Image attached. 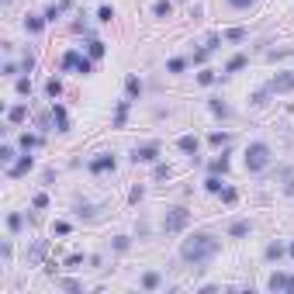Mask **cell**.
Segmentation results:
<instances>
[{"label": "cell", "instance_id": "1", "mask_svg": "<svg viewBox=\"0 0 294 294\" xmlns=\"http://www.w3.org/2000/svg\"><path fill=\"white\" fill-rule=\"evenodd\" d=\"M218 249H221V239L215 232H194L180 242V260L187 267H204L218 256Z\"/></svg>", "mask_w": 294, "mask_h": 294}, {"label": "cell", "instance_id": "2", "mask_svg": "<svg viewBox=\"0 0 294 294\" xmlns=\"http://www.w3.org/2000/svg\"><path fill=\"white\" fill-rule=\"evenodd\" d=\"M242 163H246L249 173H263V170L274 163V149L267 146V142H249V146H246V156H242Z\"/></svg>", "mask_w": 294, "mask_h": 294}, {"label": "cell", "instance_id": "3", "mask_svg": "<svg viewBox=\"0 0 294 294\" xmlns=\"http://www.w3.org/2000/svg\"><path fill=\"white\" fill-rule=\"evenodd\" d=\"M187 225H191V211H187L184 204H173V208L163 211V232H166V235H177V232H184Z\"/></svg>", "mask_w": 294, "mask_h": 294}, {"label": "cell", "instance_id": "4", "mask_svg": "<svg viewBox=\"0 0 294 294\" xmlns=\"http://www.w3.org/2000/svg\"><path fill=\"white\" fill-rule=\"evenodd\" d=\"M156 159H159V146H156V142L132 149V163H156Z\"/></svg>", "mask_w": 294, "mask_h": 294}, {"label": "cell", "instance_id": "5", "mask_svg": "<svg viewBox=\"0 0 294 294\" xmlns=\"http://www.w3.org/2000/svg\"><path fill=\"white\" fill-rule=\"evenodd\" d=\"M267 288L270 291H294V274H270Z\"/></svg>", "mask_w": 294, "mask_h": 294}, {"label": "cell", "instance_id": "6", "mask_svg": "<svg viewBox=\"0 0 294 294\" xmlns=\"http://www.w3.org/2000/svg\"><path fill=\"white\" fill-rule=\"evenodd\" d=\"M270 90H274V94H291L294 90V73H277L270 80Z\"/></svg>", "mask_w": 294, "mask_h": 294}, {"label": "cell", "instance_id": "7", "mask_svg": "<svg viewBox=\"0 0 294 294\" xmlns=\"http://www.w3.org/2000/svg\"><path fill=\"white\" fill-rule=\"evenodd\" d=\"M100 211H104L100 204H90V201H76V215H80L83 221H97V218H100Z\"/></svg>", "mask_w": 294, "mask_h": 294}, {"label": "cell", "instance_id": "8", "mask_svg": "<svg viewBox=\"0 0 294 294\" xmlns=\"http://www.w3.org/2000/svg\"><path fill=\"white\" fill-rule=\"evenodd\" d=\"M45 24H49L45 14H28V17H24V31H28V35H42Z\"/></svg>", "mask_w": 294, "mask_h": 294}, {"label": "cell", "instance_id": "9", "mask_svg": "<svg viewBox=\"0 0 294 294\" xmlns=\"http://www.w3.org/2000/svg\"><path fill=\"white\" fill-rule=\"evenodd\" d=\"M52 118H56V132H70V114H66V107L56 104V100H52Z\"/></svg>", "mask_w": 294, "mask_h": 294}, {"label": "cell", "instance_id": "10", "mask_svg": "<svg viewBox=\"0 0 294 294\" xmlns=\"http://www.w3.org/2000/svg\"><path fill=\"white\" fill-rule=\"evenodd\" d=\"M107 170H114V156H97V159H90V173H107Z\"/></svg>", "mask_w": 294, "mask_h": 294}, {"label": "cell", "instance_id": "11", "mask_svg": "<svg viewBox=\"0 0 294 294\" xmlns=\"http://www.w3.org/2000/svg\"><path fill=\"white\" fill-rule=\"evenodd\" d=\"M249 232H253V221H232V225H228V239H246V235H249Z\"/></svg>", "mask_w": 294, "mask_h": 294}, {"label": "cell", "instance_id": "12", "mask_svg": "<svg viewBox=\"0 0 294 294\" xmlns=\"http://www.w3.org/2000/svg\"><path fill=\"white\" fill-rule=\"evenodd\" d=\"M197 146H201L197 135H180V139H177V149L187 152V156H197Z\"/></svg>", "mask_w": 294, "mask_h": 294}, {"label": "cell", "instance_id": "13", "mask_svg": "<svg viewBox=\"0 0 294 294\" xmlns=\"http://www.w3.org/2000/svg\"><path fill=\"white\" fill-rule=\"evenodd\" d=\"M208 107H211V114H215V118H232V107H228L221 97H211V100H208Z\"/></svg>", "mask_w": 294, "mask_h": 294}, {"label": "cell", "instance_id": "14", "mask_svg": "<svg viewBox=\"0 0 294 294\" xmlns=\"http://www.w3.org/2000/svg\"><path fill=\"white\" fill-rule=\"evenodd\" d=\"M139 284H142L146 291H156V288L163 284V277H159V270H146V274L139 277Z\"/></svg>", "mask_w": 294, "mask_h": 294}, {"label": "cell", "instance_id": "15", "mask_svg": "<svg viewBox=\"0 0 294 294\" xmlns=\"http://www.w3.org/2000/svg\"><path fill=\"white\" fill-rule=\"evenodd\" d=\"M45 249H49V242H45V239H38V242H35V246L28 249V263H31V267H35V263H42Z\"/></svg>", "mask_w": 294, "mask_h": 294}, {"label": "cell", "instance_id": "16", "mask_svg": "<svg viewBox=\"0 0 294 294\" xmlns=\"http://www.w3.org/2000/svg\"><path fill=\"white\" fill-rule=\"evenodd\" d=\"M24 118H28V104H14V107L7 111V121H10V125H21Z\"/></svg>", "mask_w": 294, "mask_h": 294}, {"label": "cell", "instance_id": "17", "mask_svg": "<svg viewBox=\"0 0 294 294\" xmlns=\"http://www.w3.org/2000/svg\"><path fill=\"white\" fill-rule=\"evenodd\" d=\"M31 166H35V159H31V156H21V159H17V163L10 166V177H24V173H28Z\"/></svg>", "mask_w": 294, "mask_h": 294}, {"label": "cell", "instance_id": "18", "mask_svg": "<svg viewBox=\"0 0 294 294\" xmlns=\"http://www.w3.org/2000/svg\"><path fill=\"white\" fill-rule=\"evenodd\" d=\"M17 146L24 149V152H31V149H38V146H42V135H31V132H24V135L17 139Z\"/></svg>", "mask_w": 294, "mask_h": 294}, {"label": "cell", "instance_id": "19", "mask_svg": "<svg viewBox=\"0 0 294 294\" xmlns=\"http://www.w3.org/2000/svg\"><path fill=\"white\" fill-rule=\"evenodd\" d=\"M87 52H90V59H100V56L107 52V45H104L100 38H90V42H87Z\"/></svg>", "mask_w": 294, "mask_h": 294}, {"label": "cell", "instance_id": "20", "mask_svg": "<svg viewBox=\"0 0 294 294\" xmlns=\"http://www.w3.org/2000/svg\"><path fill=\"white\" fill-rule=\"evenodd\" d=\"M246 63H249V59L239 52V56H232V59L225 63V73H239V70H246Z\"/></svg>", "mask_w": 294, "mask_h": 294}, {"label": "cell", "instance_id": "21", "mask_svg": "<svg viewBox=\"0 0 294 294\" xmlns=\"http://www.w3.org/2000/svg\"><path fill=\"white\" fill-rule=\"evenodd\" d=\"M215 149H225V146H232V132H211V139H208Z\"/></svg>", "mask_w": 294, "mask_h": 294}, {"label": "cell", "instance_id": "22", "mask_svg": "<svg viewBox=\"0 0 294 294\" xmlns=\"http://www.w3.org/2000/svg\"><path fill=\"white\" fill-rule=\"evenodd\" d=\"M125 90H128V97H142V80L139 76H128L125 80Z\"/></svg>", "mask_w": 294, "mask_h": 294}, {"label": "cell", "instance_id": "23", "mask_svg": "<svg viewBox=\"0 0 294 294\" xmlns=\"http://www.w3.org/2000/svg\"><path fill=\"white\" fill-rule=\"evenodd\" d=\"M125 118H128V100H118V111H114V128H125Z\"/></svg>", "mask_w": 294, "mask_h": 294}, {"label": "cell", "instance_id": "24", "mask_svg": "<svg viewBox=\"0 0 294 294\" xmlns=\"http://www.w3.org/2000/svg\"><path fill=\"white\" fill-rule=\"evenodd\" d=\"M211 173H221V177L228 173V152H221L218 159H211Z\"/></svg>", "mask_w": 294, "mask_h": 294}, {"label": "cell", "instance_id": "25", "mask_svg": "<svg viewBox=\"0 0 294 294\" xmlns=\"http://www.w3.org/2000/svg\"><path fill=\"white\" fill-rule=\"evenodd\" d=\"M7 228H10V232H21V228H24V215H21V211H10V215H7Z\"/></svg>", "mask_w": 294, "mask_h": 294}, {"label": "cell", "instance_id": "26", "mask_svg": "<svg viewBox=\"0 0 294 294\" xmlns=\"http://www.w3.org/2000/svg\"><path fill=\"white\" fill-rule=\"evenodd\" d=\"M80 59H83V56H80L76 49H70V52L63 56V70H76V66H80Z\"/></svg>", "mask_w": 294, "mask_h": 294}, {"label": "cell", "instance_id": "27", "mask_svg": "<svg viewBox=\"0 0 294 294\" xmlns=\"http://www.w3.org/2000/svg\"><path fill=\"white\" fill-rule=\"evenodd\" d=\"M152 14H156V17H170V14H173V3H170V0H156Z\"/></svg>", "mask_w": 294, "mask_h": 294}, {"label": "cell", "instance_id": "28", "mask_svg": "<svg viewBox=\"0 0 294 294\" xmlns=\"http://www.w3.org/2000/svg\"><path fill=\"white\" fill-rule=\"evenodd\" d=\"M97 21H100V24H111V21H114V7H111V3H104V7L97 10Z\"/></svg>", "mask_w": 294, "mask_h": 294}, {"label": "cell", "instance_id": "29", "mask_svg": "<svg viewBox=\"0 0 294 294\" xmlns=\"http://www.w3.org/2000/svg\"><path fill=\"white\" fill-rule=\"evenodd\" d=\"M225 38H228V42H246V38H249V31H246V28H228V31H225Z\"/></svg>", "mask_w": 294, "mask_h": 294}, {"label": "cell", "instance_id": "30", "mask_svg": "<svg viewBox=\"0 0 294 294\" xmlns=\"http://www.w3.org/2000/svg\"><path fill=\"white\" fill-rule=\"evenodd\" d=\"M111 246H114V253H128V249H132V239H128V235H114Z\"/></svg>", "mask_w": 294, "mask_h": 294}, {"label": "cell", "instance_id": "31", "mask_svg": "<svg viewBox=\"0 0 294 294\" xmlns=\"http://www.w3.org/2000/svg\"><path fill=\"white\" fill-rule=\"evenodd\" d=\"M263 256H267V260H270V263H274V260H281V256H284V246H281V242H270V246H267V253H263Z\"/></svg>", "mask_w": 294, "mask_h": 294}, {"label": "cell", "instance_id": "32", "mask_svg": "<svg viewBox=\"0 0 294 294\" xmlns=\"http://www.w3.org/2000/svg\"><path fill=\"white\" fill-rule=\"evenodd\" d=\"M204 191H211V194H221V177H218V173H211V177L204 180Z\"/></svg>", "mask_w": 294, "mask_h": 294}, {"label": "cell", "instance_id": "33", "mask_svg": "<svg viewBox=\"0 0 294 294\" xmlns=\"http://www.w3.org/2000/svg\"><path fill=\"white\" fill-rule=\"evenodd\" d=\"M45 94H49V97H52V100H56V97H59V94H63V83H59V80H56V76H52V80H49V83H45Z\"/></svg>", "mask_w": 294, "mask_h": 294}, {"label": "cell", "instance_id": "34", "mask_svg": "<svg viewBox=\"0 0 294 294\" xmlns=\"http://www.w3.org/2000/svg\"><path fill=\"white\" fill-rule=\"evenodd\" d=\"M187 70V59H170L166 63V73H184Z\"/></svg>", "mask_w": 294, "mask_h": 294}, {"label": "cell", "instance_id": "35", "mask_svg": "<svg viewBox=\"0 0 294 294\" xmlns=\"http://www.w3.org/2000/svg\"><path fill=\"white\" fill-rule=\"evenodd\" d=\"M270 94H274V90H270V87H267V90H256V94H253V107H263V104H267V97H270Z\"/></svg>", "mask_w": 294, "mask_h": 294}, {"label": "cell", "instance_id": "36", "mask_svg": "<svg viewBox=\"0 0 294 294\" xmlns=\"http://www.w3.org/2000/svg\"><path fill=\"white\" fill-rule=\"evenodd\" d=\"M225 3H228L232 10H249V7H253L256 0H225Z\"/></svg>", "mask_w": 294, "mask_h": 294}, {"label": "cell", "instance_id": "37", "mask_svg": "<svg viewBox=\"0 0 294 294\" xmlns=\"http://www.w3.org/2000/svg\"><path fill=\"white\" fill-rule=\"evenodd\" d=\"M197 83H201V87H211V83H215V73H211V70H201V73H197Z\"/></svg>", "mask_w": 294, "mask_h": 294}, {"label": "cell", "instance_id": "38", "mask_svg": "<svg viewBox=\"0 0 294 294\" xmlns=\"http://www.w3.org/2000/svg\"><path fill=\"white\" fill-rule=\"evenodd\" d=\"M21 70H24V73H31V70H35V52H24V59H21Z\"/></svg>", "mask_w": 294, "mask_h": 294}, {"label": "cell", "instance_id": "39", "mask_svg": "<svg viewBox=\"0 0 294 294\" xmlns=\"http://www.w3.org/2000/svg\"><path fill=\"white\" fill-rule=\"evenodd\" d=\"M235 197H239L235 187H221V201H225V204H235Z\"/></svg>", "mask_w": 294, "mask_h": 294}, {"label": "cell", "instance_id": "40", "mask_svg": "<svg viewBox=\"0 0 294 294\" xmlns=\"http://www.w3.org/2000/svg\"><path fill=\"white\" fill-rule=\"evenodd\" d=\"M76 73L90 76V73H94V59H80V66H76Z\"/></svg>", "mask_w": 294, "mask_h": 294}, {"label": "cell", "instance_id": "41", "mask_svg": "<svg viewBox=\"0 0 294 294\" xmlns=\"http://www.w3.org/2000/svg\"><path fill=\"white\" fill-rule=\"evenodd\" d=\"M0 163H7V166L14 163V149L10 146H0Z\"/></svg>", "mask_w": 294, "mask_h": 294}, {"label": "cell", "instance_id": "42", "mask_svg": "<svg viewBox=\"0 0 294 294\" xmlns=\"http://www.w3.org/2000/svg\"><path fill=\"white\" fill-rule=\"evenodd\" d=\"M170 177H173V170H170V166H163V163H159V166H156V180H170Z\"/></svg>", "mask_w": 294, "mask_h": 294}, {"label": "cell", "instance_id": "43", "mask_svg": "<svg viewBox=\"0 0 294 294\" xmlns=\"http://www.w3.org/2000/svg\"><path fill=\"white\" fill-rule=\"evenodd\" d=\"M208 56H211V49H208V45H204V49H197V52H194V63H197V66H201V63H204V59H208Z\"/></svg>", "mask_w": 294, "mask_h": 294}, {"label": "cell", "instance_id": "44", "mask_svg": "<svg viewBox=\"0 0 294 294\" xmlns=\"http://www.w3.org/2000/svg\"><path fill=\"white\" fill-rule=\"evenodd\" d=\"M17 94H31V80H28V76L17 80Z\"/></svg>", "mask_w": 294, "mask_h": 294}, {"label": "cell", "instance_id": "45", "mask_svg": "<svg viewBox=\"0 0 294 294\" xmlns=\"http://www.w3.org/2000/svg\"><path fill=\"white\" fill-rule=\"evenodd\" d=\"M142 194H146V187H132V194H128V201H132V204H139V201H142Z\"/></svg>", "mask_w": 294, "mask_h": 294}, {"label": "cell", "instance_id": "46", "mask_svg": "<svg viewBox=\"0 0 294 294\" xmlns=\"http://www.w3.org/2000/svg\"><path fill=\"white\" fill-rule=\"evenodd\" d=\"M31 204H35V208H49V194H35Z\"/></svg>", "mask_w": 294, "mask_h": 294}, {"label": "cell", "instance_id": "47", "mask_svg": "<svg viewBox=\"0 0 294 294\" xmlns=\"http://www.w3.org/2000/svg\"><path fill=\"white\" fill-rule=\"evenodd\" d=\"M52 232H56V235H70V221H56Z\"/></svg>", "mask_w": 294, "mask_h": 294}, {"label": "cell", "instance_id": "48", "mask_svg": "<svg viewBox=\"0 0 294 294\" xmlns=\"http://www.w3.org/2000/svg\"><path fill=\"white\" fill-rule=\"evenodd\" d=\"M284 56H291V49H274V52H267V59H284Z\"/></svg>", "mask_w": 294, "mask_h": 294}, {"label": "cell", "instance_id": "49", "mask_svg": "<svg viewBox=\"0 0 294 294\" xmlns=\"http://www.w3.org/2000/svg\"><path fill=\"white\" fill-rule=\"evenodd\" d=\"M0 256H3V263H10V242H3V246H0Z\"/></svg>", "mask_w": 294, "mask_h": 294}, {"label": "cell", "instance_id": "50", "mask_svg": "<svg viewBox=\"0 0 294 294\" xmlns=\"http://www.w3.org/2000/svg\"><path fill=\"white\" fill-rule=\"evenodd\" d=\"M284 194H291V197H294V177H288V184H284Z\"/></svg>", "mask_w": 294, "mask_h": 294}, {"label": "cell", "instance_id": "51", "mask_svg": "<svg viewBox=\"0 0 294 294\" xmlns=\"http://www.w3.org/2000/svg\"><path fill=\"white\" fill-rule=\"evenodd\" d=\"M288 253H291V256H294V242H291V249H288Z\"/></svg>", "mask_w": 294, "mask_h": 294}, {"label": "cell", "instance_id": "52", "mask_svg": "<svg viewBox=\"0 0 294 294\" xmlns=\"http://www.w3.org/2000/svg\"><path fill=\"white\" fill-rule=\"evenodd\" d=\"M3 3H10V0H3Z\"/></svg>", "mask_w": 294, "mask_h": 294}]
</instances>
